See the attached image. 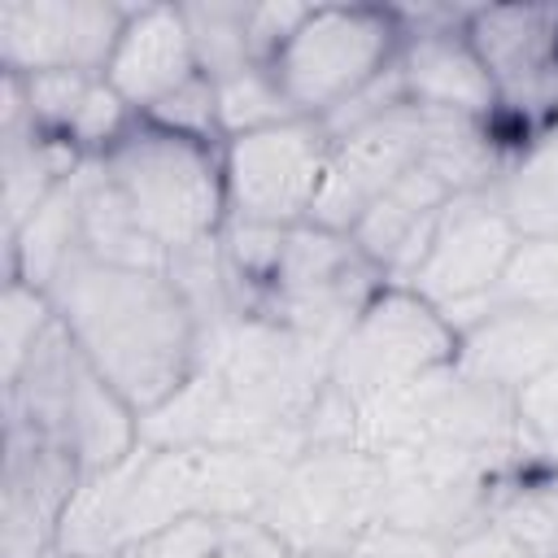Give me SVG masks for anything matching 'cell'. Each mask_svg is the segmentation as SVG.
<instances>
[{"instance_id":"cell-27","label":"cell","mask_w":558,"mask_h":558,"mask_svg":"<svg viewBox=\"0 0 558 558\" xmlns=\"http://www.w3.org/2000/svg\"><path fill=\"white\" fill-rule=\"evenodd\" d=\"M96 83H100L96 74L52 70V74L22 78V96H26V109H31L35 126L70 144V131H74V122H78V113H83V105H87Z\"/></svg>"},{"instance_id":"cell-14","label":"cell","mask_w":558,"mask_h":558,"mask_svg":"<svg viewBox=\"0 0 558 558\" xmlns=\"http://www.w3.org/2000/svg\"><path fill=\"white\" fill-rule=\"evenodd\" d=\"M83 488V466L57 440L4 418L0 445V558L57 554L70 501Z\"/></svg>"},{"instance_id":"cell-17","label":"cell","mask_w":558,"mask_h":558,"mask_svg":"<svg viewBox=\"0 0 558 558\" xmlns=\"http://www.w3.org/2000/svg\"><path fill=\"white\" fill-rule=\"evenodd\" d=\"M192 78H201V61L183 4H131L105 83L144 118Z\"/></svg>"},{"instance_id":"cell-31","label":"cell","mask_w":558,"mask_h":558,"mask_svg":"<svg viewBox=\"0 0 558 558\" xmlns=\"http://www.w3.org/2000/svg\"><path fill=\"white\" fill-rule=\"evenodd\" d=\"M214 558H296L279 536H270L257 519H227Z\"/></svg>"},{"instance_id":"cell-20","label":"cell","mask_w":558,"mask_h":558,"mask_svg":"<svg viewBox=\"0 0 558 558\" xmlns=\"http://www.w3.org/2000/svg\"><path fill=\"white\" fill-rule=\"evenodd\" d=\"M96 157H83L78 170L26 218V227L4 240V279H26L31 288H44L61 275L65 262L83 253V201Z\"/></svg>"},{"instance_id":"cell-30","label":"cell","mask_w":558,"mask_h":558,"mask_svg":"<svg viewBox=\"0 0 558 558\" xmlns=\"http://www.w3.org/2000/svg\"><path fill=\"white\" fill-rule=\"evenodd\" d=\"M445 558H536V554L523 541H514L506 527L480 519L445 541Z\"/></svg>"},{"instance_id":"cell-4","label":"cell","mask_w":558,"mask_h":558,"mask_svg":"<svg viewBox=\"0 0 558 558\" xmlns=\"http://www.w3.org/2000/svg\"><path fill=\"white\" fill-rule=\"evenodd\" d=\"M384 462L357 440H310L296 449L253 514L296 558H344L375 523Z\"/></svg>"},{"instance_id":"cell-10","label":"cell","mask_w":558,"mask_h":558,"mask_svg":"<svg viewBox=\"0 0 558 558\" xmlns=\"http://www.w3.org/2000/svg\"><path fill=\"white\" fill-rule=\"evenodd\" d=\"M331 157V131L318 118H283L222 140L227 222L301 227L310 222Z\"/></svg>"},{"instance_id":"cell-15","label":"cell","mask_w":558,"mask_h":558,"mask_svg":"<svg viewBox=\"0 0 558 558\" xmlns=\"http://www.w3.org/2000/svg\"><path fill=\"white\" fill-rule=\"evenodd\" d=\"M405 22L401 52L392 61L401 100L418 105L427 113H458L475 118L501 131L497 122V92L462 31L466 9L449 4H418V9H397Z\"/></svg>"},{"instance_id":"cell-13","label":"cell","mask_w":558,"mask_h":558,"mask_svg":"<svg viewBox=\"0 0 558 558\" xmlns=\"http://www.w3.org/2000/svg\"><path fill=\"white\" fill-rule=\"evenodd\" d=\"M379 462H384L379 523L423 532L436 541H449L484 519L488 484L501 471V462L453 449H427V445L379 449Z\"/></svg>"},{"instance_id":"cell-18","label":"cell","mask_w":558,"mask_h":558,"mask_svg":"<svg viewBox=\"0 0 558 558\" xmlns=\"http://www.w3.org/2000/svg\"><path fill=\"white\" fill-rule=\"evenodd\" d=\"M453 366L488 388L519 397L558 366V310L497 305L458 323Z\"/></svg>"},{"instance_id":"cell-23","label":"cell","mask_w":558,"mask_h":558,"mask_svg":"<svg viewBox=\"0 0 558 558\" xmlns=\"http://www.w3.org/2000/svg\"><path fill=\"white\" fill-rule=\"evenodd\" d=\"M83 257L92 262H113V266H144V270H166V248L144 235V227L131 218L126 201L113 192L105 179L100 161L92 166L87 179V201H83Z\"/></svg>"},{"instance_id":"cell-12","label":"cell","mask_w":558,"mask_h":558,"mask_svg":"<svg viewBox=\"0 0 558 558\" xmlns=\"http://www.w3.org/2000/svg\"><path fill=\"white\" fill-rule=\"evenodd\" d=\"M131 4L118 0H4L0 4V74H96L122 39Z\"/></svg>"},{"instance_id":"cell-5","label":"cell","mask_w":558,"mask_h":558,"mask_svg":"<svg viewBox=\"0 0 558 558\" xmlns=\"http://www.w3.org/2000/svg\"><path fill=\"white\" fill-rule=\"evenodd\" d=\"M458 353V327L401 283H384L349 331L336 340L327 362V392L357 418L397 401L418 379L449 366Z\"/></svg>"},{"instance_id":"cell-1","label":"cell","mask_w":558,"mask_h":558,"mask_svg":"<svg viewBox=\"0 0 558 558\" xmlns=\"http://www.w3.org/2000/svg\"><path fill=\"white\" fill-rule=\"evenodd\" d=\"M305 449V445H301ZM288 445H144L87 475L61 523V554L74 558H122L153 532L179 519H253L275 488Z\"/></svg>"},{"instance_id":"cell-11","label":"cell","mask_w":558,"mask_h":558,"mask_svg":"<svg viewBox=\"0 0 558 558\" xmlns=\"http://www.w3.org/2000/svg\"><path fill=\"white\" fill-rule=\"evenodd\" d=\"M514 244L519 231L497 209V201L488 192H462L440 209L427 253L401 288L418 292L458 327L466 314H475L488 301Z\"/></svg>"},{"instance_id":"cell-7","label":"cell","mask_w":558,"mask_h":558,"mask_svg":"<svg viewBox=\"0 0 558 558\" xmlns=\"http://www.w3.org/2000/svg\"><path fill=\"white\" fill-rule=\"evenodd\" d=\"M353 440L375 453L397 445H427V449L488 458L501 466L536 453L519 427V401L501 388L462 375L453 362L418 379L397 401L362 414Z\"/></svg>"},{"instance_id":"cell-8","label":"cell","mask_w":558,"mask_h":558,"mask_svg":"<svg viewBox=\"0 0 558 558\" xmlns=\"http://www.w3.org/2000/svg\"><path fill=\"white\" fill-rule=\"evenodd\" d=\"M384 283L388 275L362 253L349 231L301 222L283 231L279 262L253 318L279 323L305 340L336 349V340Z\"/></svg>"},{"instance_id":"cell-29","label":"cell","mask_w":558,"mask_h":558,"mask_svg":"<svg viewBox=\"0 0 558 558\" xmlns=\"http://www.w3.org/2000/svg\"><path fill=\"white\" fill-rule=\"evenodd\" d=\"M349 558H445V541L423 536V532H405L392 523H375L349 549Z\"/></svg>"},{"instance_id":"cell-2","label":"cell","mask_w":558,"mask_h":558,"mask_svg":"<svg viewBox=\"0 0 558 558\" xmlns=\"http://www.w3.org/2000/svg\"><path fill=\"white\" fill-rule=\"evenodd\" d=\"M57 323L135 414L166 405L201 366V323L166 270L74 257L48 283Z\"/></svg>"},{"instance_id":"cell-26","label":"cell","mask_w":558,"mask_h":558,"mask_svg":"<svg viewBox=\"0 0 558 558\" xmlns=\"http://www.w3.org/2000/svg\"><path fill=\"white\" fill-rule=\"evenodd\" d=\"M57 327L52 296L44 288H31L26 279H4L0 296V384H9L22 362L35 353V344Z\"/></svg>"},{"instance_id":"cell-9","label":"cell","mask_w":558,"mask_h":558,"mask_svg":"<svg viewBox=\"0 0 558 558\" xmlns=\"http://www.w3.org/2000/svg\"><path fill=\"white\" fill-rule=\"evenodd\" d=\"M462 31L497 92L501 135L523 148L558 126V4H466Z\"/></svg>"},{"instance_id":"cell-32","label":"cell","mask_w":558,"mask_h":558,"mask_svg":"<svg viewBox=\"0 0 558 558\" xmlns=\"http://www.w3.org/2000/svg\"><path fill=\"white\" fill-rule=\"evenodd\" d=\"M549 558H558V536H554V549H549Z\"/></svg>"},{"instance_id":"cell-3","label":"cell","mask_w":558,"mask_h":558,"mask_svg":"<svg viewBox=\"0 0 558 558\" xmlns=\"http://www.w3.org/2000/svg\"><path fill=\"white\" fill-rule=\"evenodd\" d=\"M131 218L166 253L214 240L227 227L222 144L140 118L96 157Z\"/></svg>"},{"instance_id":"cell-19","label":"cell","mask_w":558,"mask_h":558,"mask_svg":"<svg viewBox=\"0 0 558 558\" xmlns=\"http://www.w3.org/2000/svg\"><path fill=\"white\" fill-rule=\"evenodd\" d=\"M78 153L39 131L17 74H0V244L13 240L26 218L78 170Z\"/></svg>"},{"instance_id":"cell-33","label":"cell","mask_w":558,"mask_h":558,"mask_svg":"<svg viewBox=\"0 0 558 558\" xmlns=\"http://www.w3.org/2000/svg\"><path fill=\"white\" fill-rule=\"evenodd\" d=\"M48 558H74V554H61V549H57V554H48Z\"/></svg>"},{"instance_id":"cell-24","label":"cell","mask_w":558,"mask_h":558,"mask_svg":"<svg viewBox=\"0 0 558 558\" xmlns=\"http://www.w3.org/2000/svg\"><path fill=\"white\" fill-rule=\"evenodd\" d=\"M183 13H187V26H192L201 74L209 83L235 78L248 65H257L253 52H248V4H240V0H196V4H183Z\"/></svg>"},{"instance_id":"cell-16","label":"cell","mask_w":558,"mask_h":558,"mask_svg":"<svg viewBox=\"0 0 558 558\" xmlns=\"http://www.w3.org/2000/svg\"><path fill=\"white\" fill-rule=\"evenodd\" d=\"M423 140H427V109L405 105V100L331 135V157H327L323 192H318L310 222L353 231V222L405 170L423 161Z\"/></svg>"},{"instance_id":"cell-6","label":"cell","mask_w":558,"mask_h":558,"mask_svg":"<svg viewBox=\"0 0 558 558\" xmlns=\"http://www.w3.org/2000/svg\"><path fill=\"white\" fill-rule=\"evenodd\" d=\"M401 39L405 22L397 4H310L270 61V74L296 118L327 122L392 70Z\"/></svg>"},{"instance_id":"cell-21","label":"cell","mask_w":558,"mask_h":558,"mask_svg":"<svg viewBox=\"0 0 558 558\" xmlns=\"http://www.w3.org/2000/svg\"><path fill=\"white\" fill-rule=\"evenodd\" d=\"M484 519L523 541L536 558H549L558 536V462L527 453L501 466L488 484Z\"/></svg>"},{"instance_id":"cell-28","label":"cell","mask_w":558,"mask_h":558,"mask_svg":"<svg viewBox=\"0 0 558 558\" xmlns=\"http://www.w3.org/2000/svg\"><path fill=\"white\" fill-rule=\"evenodd\" d=\"M514 401H519V427H523L527 445L541 458L558 462V366L549 375H541L532 388H523Z\"/></svg>"},{"instance_id":"cell-25","label":"cell","mask_w":558,"mask_h":558,"mask_svg":"<svg viewBox=\"0 0 558 558\" xmlns=\"http://www.w3.org/2000/svg\"><path fill=\"white\" fill-rule=\"evenodd\" d=\"M497 305L558 310V235H519V244H514V253H510V262H506V270L497 279V288L488 292V301L480 310H497Z\"/></svg>"},{"instance_id":"cell-22","label":"cell","mask_w":558,"mask_h":558,"mask_svg":"<svg viewBox=\"0 0 558 558\" xmlns=\"http://www.w3.org/2000/svg\"><path fill=\"white\" fill-rule=\"evenodd\" d=\"M519 235H558V126L527 140L488 187Z\"/></svg>"}]
</instances>
